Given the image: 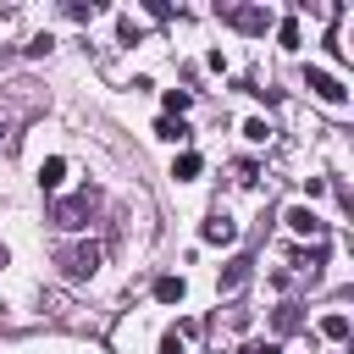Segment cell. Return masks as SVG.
I'll return each mask as SVG.
<instances>
[{
  "mask_svg": "<svg viewBox=\"0 0 354 354\" xmlns=\"http://www.w3.org/2000/svg\"><path fill=\"white\" fill-rule=\"evenodd\" d=\"M61 183H66V160H61V155H50V160L39 166V188H61Z\"/></svg>",
  "mask_w": 354,
  "mask_h": 354,
  "instance_id": "obj_11",
  "label": "cell"
},
{
  "mask_svg": "<svg viewBox=\"0 0 354 354\" xmlns=\"http://www.w3.org/2000/svg\"><path fill=\"white\" fill-rule=\"evenodd\" d=\"M321 337H332V343H343V337H348V315H343V310H332V315H321Z\"/></svg>",
  "mask_w": 354,
  "mask_h": 354,
  "instance_id": "obj_16",
  "label": "cell"
},
{
  "mask_svg": "<svg viewBox=\"0 0 354 354\" xmlns=\"http://www.w3.org/2000/svg\"><path fill=\"white\" fill-rule=\"evenodd\" d=\"M183 293H188L183 277H160V282H155V299H160V304H183Z\"/></svg>",
  "mask_w": 354,
  "mask_h": 354,
  "instance_id": "obj_15",
  "label": "cell"
},
{
  "mask_svg": "<svg viewBox=\"0 0 354 354\" xmlns=\"http://www.w3.org/2000/svg\"><path fill=\"white\" fill-rule=\"evenodd\" d=\"M321 266H326V238H315L310 249H293V271H310L315 277Z\"/></svg>",
  "mask_w": 354,
  "mask_h": 354,
  "instance_id": "obj_8",
  "label": "cell"
},
{
  "mask_svg": "<svg viewBox=\"0 0 354 354\" xmlns=\"http://www.w3.org/2000/svg\"><path fill=\"white\" fill-rule=\"evenodd\" d=\"M249 277H254V260H249V254H238V260H227V271L216 277V288H221V293H238Z\"/></svg>",
  "mask_w": 354,
  "mask_h": 354,
  "instance_id": "obj_7",
  "label": "cell"
},
{
  "mask_svg": "<svg viewBox=\"0 0 354 354\" xmlns=\"http://www.w3.org/2000/svg\"><path fill=\"white\" fill-rule=\"evenodd\" d=\"M138 39H144V28H138L133 17H122V44H138Z\"/></svg>",
  "mask_w": 354,
  "mask_h": 354,
  "instance_id": "obj_19",
  "label": "cell"
},
{
  "mask_svg": "<svg viewBox=\"0 0 354 354\" xmlns=\"http://www.w3.org/2000/svg\"><path fill=\"white\" fill-rule=\"evenodd\" d=\"M155 138H166V144H183V138H188V122H177V116H160V122H155Z\"/></svg>",
  "mask_w": 354,
  "mask_h": 354,
  "instance_id": "obj_14",
  "label": "cell"
},
{
  "mask_svg": "<svg viewBox=\"0 0 354 354\" xmlns=\"http://www.w3.org/2000/svg\"><path fill=\"white\" fill-rule=\"evenodd\" d=\"M199 337H205V321H199V315H188V321L166 326V337H160V354H199Z\"/></svg>",
  "mask_w": 354,
  "mask_h": 354,
  "instance_id": "obj_4",
  "label": "cell"
},
{
  "mask_svg": "<svg viewBox=\"0 0 354 354\" xmlns=\"http://www.w3.org/2000/svg\"><path fill=\"white\" fill-rule=\"evenodd\" d=\"M199 166H205V160H199L194 149H183V155L171 160V177H177V183H194V177H199Z\"/></svg>",
  "mask_w": 354,
  "mask_h": 354,
  "instance_id": "obj_10",
  "label": "cell"
},
{
  "mask_svg": "<svg viewBox=\"0 0 354 354\" xmlns=\"http://www.w3.org/2000/svg\"><path fill=\"white\" fill-rule=\"evenodd\" d=\"M221 22H232L243 33H266L271 28V11L266 6H221Z\"/></svg>",
  "mask_w": 354,
  "mask_h": 354,
  "instance_id": "obj_5",
  "label": "cell"
},
{
  "mask_svg": "<svg viewBox=\"0 0 354 354\" xmlns=\"http://www.w3.org/2000/svg\"><path fill=\"white\" fill-rule=\"evenodd\" d=\"M0 266H6V249H0Z\"/></svg>",
  "mask_w": 354,
  "mask_h": 354,
  "instance_id": "obj_22",
  "label": "cell"
},
{
  "mask_svg": "<svg viewBox=\"0 0 354 354\" xmlns=\"http://www.w3.org/2000/svg\"><path fill=\"white\" fill-rule=\"evenodd\" d=\"M282 221H288V227H293L299 238H310V243H315V238H326V221H321V216H315L310 205H293V210H288Z\"/></svg>",
  "mask_w": 354,
  "mask_h": 354,
  "instance_id": "obj_6",
  "label": "cell"
},
{
  "mask_svg": "<svg viewBox=\"0 0 354 354\" xmlns=\"http://www.w3.org/2000/svg\"><path fill=\"white\" fill-rule=\"evenodd\" d=\"M205 243H238V221L232 216H210L205 221Z\"/></svg>",
  "mask_w": 354,
  "mask_h": 354,
  "instance_id": "obj_9",
  "label": "cell"
},
{
  "mask_svg": "<svg viewBox=\"0 0 354 354\" xmlns=\"http://www.w3.org/2000/svg\"><path fill=\"white\" fill-rule=\"evenodd\" d=\"M238 354H282L277 343H249V348H238Z\"/></svg>",
  "mask_w": 354,
  "mask_h": 354,
  "instance_id": "obj_21",
  "label": "cell"
},
{
  "mask_svg": "<svg viewBox=\"0 0 354 354\" xmlns=\"http://www.w3.org/2000/svg\"><path fill=\"white\" fill-rule=\"evenodd\" d=\"M100 254H105V249H100L94 238H88V243H61V249H55V266H61L72 282H83V277H94Z\"/></svg>",
  "mask_w": 354,
  "mask_h": 354,
  "instance_id": "obj_1",
  "label": "cell"
},
{
  "mask_svg": "<svg viewBox=\"0 0 354 354\" xmlns=\"http://www.w3.org/2000/svg\"><path fill=\"white\" fill-rule=\"evenodd\" d=\"M94 205H100V194H94V188H83V194H72V199H61V205L50 210V221H55V227H66V232H77V227H88V216H94Z\"/></svg>",
  "mask_w": 354,
  "mask_h": 354,
  "instance_id": "obj_2",
  "label": "cell"
},
{
  "mask_svg": "<svg viewBox=\"0 0 354 354\" xmlns=\"http://www.w3.org/2000/svg\"><path fill=\"white\" fill-rule=\"evenodd\" d=\"M188 105H194V94H188V88H166V116H177V122H183V111H188Z\"/></svg>",
  "mask_w": 354,
  "mask_h": 354,
  "instance_id": "obj_17",
  "label": "cell"
},
{
  "mask_svg": "<svg viewBox=\"0 0 354 354\" xmlns=\"http://www.w3.org/2000/svg\"><path fill=\"white\" fill-rule=\"evenodd\" d=\"M0 133H6V127H0Z\"/></svg>",
  "mask_w": 354,
  "mask_h": 354,
  "instance_id": "obj_23",
  "label": "cell"
},
{
  "mask_svg": "<svg viewBox=\"0 0 354 354\" xmlns=\"http://www.w3.org/2000/svg\"><path fill=\"white\" fill-rule=\"evenodd\" d=\"M277 44H282V50H299V44H304V28H299L293 17H282V22H277Z\"/></svg>",
  "mask_w": 354,
  "mask_h": 354,
  "instance_id": "obj_13",
  "label": "cell"
},
{
  "mask_svg": "<svg viewBox=\"0 0 354 354\" xmlns=\"http://www.w3.org/2000/svg\"><path fill=\"white\" fill-rule=\"evenodd\" d=\"M271 326H277V337L299 332V304H277V310H271Z\"/></svg>",
  "mask_w": 354,
  "mask_h": 354,
  "instance_id": "obj_12",
  "label": "cell"
},
{
  "mask_svg": "<svg viewBox=\"0 0 354 354\" xmlns=\"http://www.w3.org/2000/svg\"><path fill=\"white\" fill-rule=\"evenodd\" d=\"M304 88L315 94V100H326V105H348V88H343V77L337 72H326V66H304Z\"/></svg>",
  "mask_w": 354,
  "mask_h": 354,
  "instance_id": "obj_3",
  "label": "cell"
},
{
  "mask_svg": "<svg viewBox=\"0 0 354 354\" xmlns=\"http://www.w3.org/2000/svg\"><path fill=\"white\" fill-rule=\"evenodd\" d=\"M232 183H243V188H249V183H254V160H238V166H232Z\"/></svg>",
  "mask_w": 354,
  "mask_h": 354,
  "instance_id": "obj_20",
  "label": "cell"
},
{
  "mask_svg": "<svg viewBox=\"0 0 354 354\" xmlns=\"http://www.w3.org/2000/svg\"><path fill=\"white\" fill-rule=\"evenodd\" d=\"M243 138H249V144H266V138H271V122H266V116H249V122H243Z\"/></svg>",
  "mask_w": 354,
  "mask_h": 354,
  "instance_id": "obj_18",
  "label": "cell"
}]
</instances>
